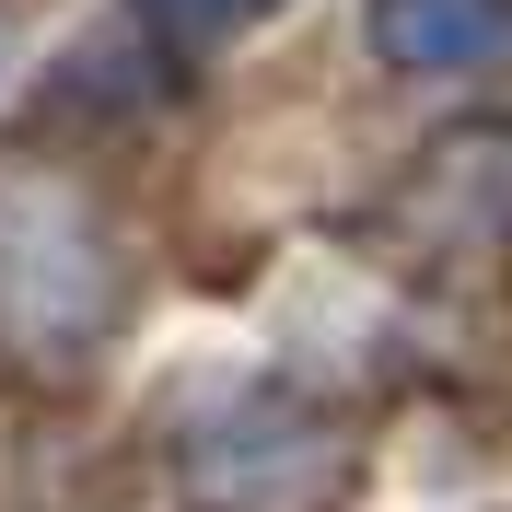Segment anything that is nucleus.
I'll use <instances>...</instances> for the list:
<instances>
[{"label": "nucleus", "instance_id": "1", "mask_svg": "<svg viewBox=\"0 0 512 512\" xmlns=\"http://www.w3.org/2000/svg\"><path fill=\"white\" fill-rule=\"evenodd\" d=\"M117 315V245L94 198L47 163H0V326L35 350H82Z\"/></svg>", "mask_w": 512, "mask_h": 512}, {"label": "nucleus", "instance_id": "2", "mask_svg": "<svg viewBox=\"0 0 512 512\" xmlns=\"http://www.w3.org/2000/svg\"><path fill=\"white\" fill-rule=\"evenodd\" d=\"M373 47L396 70H489L512 59V0H373Z\"/></svg>", "mask_w": 512, "mask_h": 512}, {"label": "nucleus", "instance_id": "3", "mask_svg": "<svg viewBox=\"0 0 512 512\" xmlns=\"http://www.w3.org/2000/svg\"><path fill=\"white\" fill-rule=\"evenodd\" d=\"M140 12H163V24H187V35H222V24H256V12H280V0H140Z\"/></svg>", "mask_w": 512, "mask_h": 512}]
</instances>
